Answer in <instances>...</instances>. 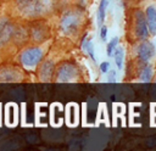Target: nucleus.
Returning a JSON list of instances; mask_svg holds the SVG:
<instances>
[{
	"instance_id": "nucleus-1",
	"label": "nucleus",
	"mask_w": 156,
	"mask_h": 151,
	"mask_svg": "<svg viewBox=\"0 0 156 151\" xmlns=\"http://www.w3.org/2000/svg\"><path fill=\"white\" fill-rule=\"evenodd\" d=\"M43 58V50L38 46H32L23 50L20 55V61L26 68H34Z\"/></svg>"
},
{
	"instance_id": "nucleus-2",
	"label": "nucleus",
	"mask_w": 156,
	"mask_h": 151,
	"mask_svg": "<svg viewBox=\"0 0 156 151\" xmlns=\"http://www.w3.org/2000/svg\"><path fill=\"white\" fill-rule=\"evenodd\" d=\"M80 15L74 12V11H67L61 21H60V29L65 34H72L77 30V28L80 24Z\"/></svg>"
},
{
	"instance_id": "nucleus-3",
	"label": "nucleus",
	"mask_w": 156,
	"mask_h": 151,
	"mask_svg": "<svg viewBox=\"0 0 156 151\" xmlns=\"http://www.w3.org/2000/svg\"><path fill=\"white\" fill-rule=\"evenodd\" d=\"M134 33H135V37L140 40L147 39L150 34L145 15L141 11H135L134 13Z\"/></svg>"
},
{
	"instance_id": "nucleus-4",
	"label": "nucleus",
	"mask_w": 156,
	"mask_h": 151,
	"mask_svg": "<svg viewBox=\"0 0 156 151\" xmlns=\"http://www.w3.org/2000/svg\"><path fill=\"white\" fill-rule=\"evenodd\" d=\"M155 54H156V49L151 41L145 39L139 43V45L136 47V56L141 63H147L150 60L154 58Z\"/></svg>"
},
{
	"instance_id": "nucleus-5",
	"label": "nucleus",
	"mask_w": 156,
	"mask_h": 151,
	"mask_svg": "<svg viewBox=\"0 0 156 151\" xmlns=\"http://www.w3.org/2000/svg\"><path fill=\"white\" fill-rule=\"evenodd\" d=\"M77 76V68L71 62H63L57 72H56V79L57 82H72Z\"/></svg>"
},
{
	"instance_id": "nucleus-6",
	"label": "nucleus",
	"mask_w": 156,
	"mask_h": 151,
	"mask_svg": "<svg viewBox=\"0 0 156 151\" xmlns=\"http://www.w3.org/2000/svg\"><path fill=\"white\" fill-rule=\"evenodd\" d=\"M145 18L149 27V32L151 34H156V7L150 5L146 7L145 11Z\"/></svg>"
},
{
	"instance_id": "nucleus-7",
	"label": "nucleus",
	"mask_w": 156,
	"mask_h": 151,
	"mask_svg": "<svg viewBox=\"0 0 156 151\" xmlns=\"http://www.w3.org/2000/svg\"><path fill=\"white\" fill-rule=\"evenodd\" d=\"M54 73V62L51 60H46L41 63L40 71H39V77L43 82H48L51 79V76Z\"/></svg>"
},
{
	"instance_id": "nucleus-8",
	"label": "nucleus",
	"mask_w": 156,
	"mask_h": 151,
	"mask_svg": "<svg viewBox=\"0 0 156 151\" xmlns=\"http://www.w3.org/2000/svg\"><path fill=\"white\" fill-rule=\"evenodd\" d=\"M152 73H154V67L147 62V63H144V66L141 67L140 72H139V79L140 82L143 83H147L151 80L152 78Z\"/></svg>"
},
{
	"instance_id": "nucleus-9",
	"label": "nucleus",
	"mask_w": 156,
	"mask_h": 151,
	"mask_svg": "<svg viewBox=\"0 0 156 151\" xmlns=\"http://www.w3.org/2000/svg\"><path fill=\"white\" fill-rule=\"evenodd\" d=\"M107 5L108 1L107 0H101L99 6H98V12H96V18H98V23L100 26L104 24L105 21V16H106V10H107Z\"/></svg>"
},
{
	"instance_id": "nucleus-10",
	"label": "nucleus",
	"mask_w": 156,
	"mask_h": 151,
	"mask_svg": "<svg viewBox=\"0 0 156 151\" xmlns=\"http://www.w3.org/2000/svg\"><path fill=\"white\" fill-rule=\"evenodd\" d=\"M112 57L115 58V63L118 69H122L123 67V60H124V49L122 46H117L112 54Z\"/></svg>"
},
{
	"instance_id": "nucleus-11",
	"label": "nucleus",
	"mask_w": 156,
	"mask_h": 151,
	"mask_svg": "<svg viewBox=\"0 0 156 151\" xmlns=\"http://www.w3.org/2000/svg\"><path fill=\"white\" fill-rule=\"evenodd\" d=\"M69 110H68V119H67V124L69 125H76L77 124V119H78V116L76 114V105H69L67 106Z\"/></svg>"
},
{
	"instance_id": "nucleus-12",
	"label": "nucleus",
	"mask_w": 156,
	"mask_h": 151,
	"mask_svg": "<svg viewBox=\"0 0 156 151\" xmlns=\"http://www.w3.org/2000/svg\"><path fill=\"white\" fill-rule=\"evenodd\" d=\"M118 40H119V38H118V37H113V38L108 41L107 47H106V54H107V56H108V57H112V54H113L115 49H116V47H117V45H118Z\"/></svg>"
},
{
	"instance_id": "nucleus-13",
	"label": "nucleus",
	"mask_w": 156,
	"mask_h": 151,
	"mask_svg": "<svg viewBox=\"0 0 156 151\" xmlns=\"http://www.w3.org/2000/svg\"><path fill=\"white\" fill-rule=\"evenodd\" d=\"M100 71L101 73H107L110 71V62L108 61H104L100 63Z\"/></svg>"
},
{
	"instance_id": "nucleus-14",
	"label": "nucleus",
	"mask_w": 156,
	"mask_h": 151,
	"mask_svg": "<svg viewBox=\"0 0 156 151\" xmlns=\"http://www.w3.org/2000/svg\"><path fill=\"white\" fill-rule=\"evenodd\" d=\"M107 80L110 83H115L116 82V71L115 69H110L107 72Z\"/></svg>"
},
{
	"instance_id": "nucleus-15",
	"label": "nucleus",
	"mask_w": 156,
	"mask_h": 151,
	"mask_svg": "<svg viewBox=\"0 0 156 151\" xmlns=\"http://www.w3.org/2000/svg\"><path fill=\"white\" fill-rule=\"evenodd\" d=\"M100 38H101L102 41H105L106 38H107V27L104 26V24L101 26V29H100Z\"/></svg>"
}]
</instances>
